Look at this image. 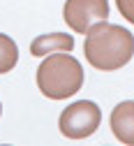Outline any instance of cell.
<instances>
[{"instance_id": "cell-1", "label": "cell", "mask_w": 134, "mask_h": 146, "mask_svg": "<svg viewBox=\"0 0 134 146\" xmlns=\"http://www.w3.org/2000/svg\"><path fill=\"white\" fill-rule=\"evenodd\" d=\"M83 53L95 70H120L134 56V35L123 26L100 21L86 33Z\"/></svg>"}, {"instance_id": "cell-2", "label": "cell", "mask_w": 134, "mask_h": 146, "mask_svg": "<svg viewBox=\"0 0 134 146\" xmlns=\"http://www.w3.org/2000/svg\"><path fill=\"white\" fill-rule=\"evenodd\" d=\"M83 86V67L69 51H55L37 67V88L49 100H67Z\"/></svg>"}, {"instance_id": "cell-3", "label": "cell", "mask_w": 134, "mask_h": 146, "mask_svg": "<svg viewBox=\"0 0 134 146\" xmlns=\"http://www.w3.org/2000/svg\"><path fill=\"white\" fill-rule=\"evenodd\" d=\"M102 111L100 107L90 100H79L65 107V111L60 114V132L67 139H86L100 127Z\"/></svg>"}, {"instance_id": "cell-4", "label": "cell", "mask_w": 134, "mask_h": 146, "mask_svg": "<svg viewBox=\"0 0 134 146\" xmlns=\"http://www.w3.org/2000/svg\"><path fill=\"white\" fill-rule=\"evenodd\" d=\"M109 12V0H67L63 7L65 23L81 35H86L95 23L106 21Z\"/></svg>"}, {"instance_id": "cell-5", "label": "cell", "mask_w": 134, "mask_h": 146, "mask_svg": "<svg viewBox=\"0 0 134 146\" xmlns=\"http://www.w3.org/2000/svg\"><path fill=\"white\" fill-rule=\"evenodd\" d=\"M111 130L120 144L134 146V100H125L111 111Z\"/></svg>"}, {"instance_id": "cell-6", "label": "cell", "mask_w": 134, "mask_h": 146, "mask_svg": "<svg viewBox=\"0 0 134 146\" xmlns=\"http://www.w3.org/2000/svg\"><path fill=\"white\" fill-rule=\"evenodd\" d=\"M74 49V37L67 33H49V35H40L35 37L30 44V53L32 56H49L55 51H72Z\"/></svg>"}, {"instance_id": "cell-7", "label": "cell", "mask_w": 134, "mask_h": 146, "mask_svg": "<svg viewBox=\"0 0 134 146\" xmlns=\"http://www.w3.org/2000/svg\"><path fill=\"white\" fill-rule=\"evenodd\" d=\"M18 63V46L14 44L12 37H7L5 33H0V74L14 70Z\"/></svg>"}, {"instance_id": "cell-8", "label": "cell", "mask_w": 134, "mask_h": 146, "mask_svg": "<svg viewBox=\"0 0 134 146\" xmlns=\"http://www.w3.org/2000/svg\"><path fill=\"white\" fill-rule=\"evenodd\" d=\"M118 12L125 16V21H129L134 26V0H116Z\"/></svg>"}, {"instance_id": "cell-9", "label": "cell", "mask_w": 134, "mask_h": 146, "mask_svg": "<svg viewBox=\"0 0 134 146\" xmlns=\"http://www.w3.org/2000/svg\"><path fill=\"white\" fill-rule=\"evenodd\" d=\"M0 114H3V104H0Z\"/></svg>"}]
</instances>
